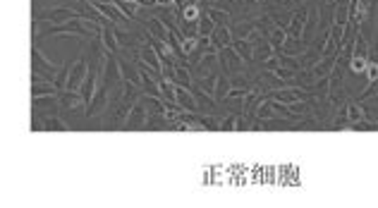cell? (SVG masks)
<instances>
[{
  "label": "cell",
  "instance_id": "6da1fadb",
  "mask_svg": "<svg viewBox=\"0 0 378 208\" xmlns=\"http://www.w3.org/2000/svg\"><path fill=\"white\" fill-rule=\"evenodd\" d=\"M82 17V12L77 7H67V5H58V7H48V10H38L36 12V19L41 24H65L70 19H77Z\"/></svg>",
  "mask_w": 378,
  "mask_h": 208
},
{
  "label": "cell",
  "instance_id": "7a4b0ae2",
  "mask_svg": "<svg viewBox=\"0 0 378 208\" xmlns=\"http://www.w3.org/2000/svg\"><path fill=\"white\" fill-rule=\"evenodd\" d=\"M89 75V57H87V51H82L79 57L74 60L72 70H70V77H67V86H65V91H79L82 89V84H84V79Z\"/></svg>",
  "mask_w": 378,
  "mask_h": 208
},
{
  "label": "cell",
  "instance_id": "3957f363",
  "mask_svg": "<svg viewBox=\"0 0 378 208\" xmlns=\"http://www.w3.org/2000/svg\"><path fill=\"white\" fill-rule=\"evenodd\" d=\"M62 65H55L53 60H48V57L41 53V48H38V43H31V72H36V75H58V70H60Z\"/></svg>",
  "mask_w": 378,
  "mask_h": 208
},
{
  "label": "cell",
  "instance_id": "277c9868",
  "mask_svg": "<svg viewBox=\"0 0 378 208\" xmlns=\"http://www.w3.org/2000/svg\"><path fill=\"white\" fill-rule=\"evenodd\" d=\"M146 122H148V108H146L144 98H139L129 110L125 130H146Z\"/></svg>",
  "mask_w": 378,
  "mask_h": 208
},
{
  "label": "cell",
  "instance_id": "5b68a950",
  "mask_svg": "<svg viewBox=\"0 0 378 208\" xmlns=\"http://www.w3.org/2000/svg\"><path fill=\"white\" fill-rule=\"evenodd\" d=\"M146 31L151 34L153 38H158V41H170V36H173V31H170V26L163 22L158 15H151V17L146 19Z\"/></svg>",
  "mask_w": 378,
  "mask_h": 208
},
{
  "label": "cell",
  "instance_id": "8992f818",
  "mask_svg": "<svg viewBox=\"0 0 378 208\" xmlns=\"http://www.w3.org/2000/svg\"><path fill=\"white\" fill-rule=\"evenodd\" d=\"M175 101L177 105L184 108V110H192V113H199V103H197V96L189 86H182V84H175Z\"/></svg>",
  "mask_w": 378,
  "mask_h": 208
},
{
  "label": "cell",
  "instance_id": "52a82bcc",
  "mask_svg": "<svg viewBox=\"0 0 378 208\" xmlns=\"http://www.w3.org/2000/svg\"><path fill=\"white\" fill-rule=\"evenodd\" d=\"M74 108H84V113H87V101H84V96L79 94V91H62V94H60V113L74 110Z\"/></svg>",
  "mask_w": 378,
  "mask_h": 208
},
{
  "label": "cell",
  "instance_id": "ba28073f",
  "mask_svg": "<svg viewBox=\"0 0 378 208\" xmlns=\"http://www.w3.org/2000/svg\"><path fill=\"white\" fill-rule=\"evenodd\" d=\"M211 41H213V46H216L218 51H225L228 46H233V41H234L233 29H230L228 24H220V26H216V31H213Z\"/></svg>",
  "mask_w": 378,
  "mask_h": 208
},
{
  "label": "cell",
  "instance_id": "9c48e42d",
  "mask_svg": "<svg viewBox=\"0 0 378 208\" xmlns=\"http://www.w3.org/2000/svg\"><path fill=\"white\" fill-rule=\"evenodd\" d=\"M266 38H268L270 43L275 46V51H278V48H283L285 41H288V29L275 26V24H268V29H266Z\"/></svg>",
  "mask_w": 378,
  "mask_h": 208
},
{
  "label": "cell",
  "instance_id": "30bf717a",
  "mask_svg": "<svg viewBox=\"0 0 378 208\" xmlns=\"http://www.w3.org/2000/svg\"><path fill=\"white\" fill-rule=\"evenodd\" d=\"M206 15L213 19L218 26H220V24H228V26L233 29L234 19H233V12H230V10H220V7H208V10H206Z\"/></svg>",
  "mask_w": 378,
  "mask_h": 208
},
{
  "label": "cell",
  "instance_id": "8fae6325",
  "mask_svg": "<svg viewBox=\"0 0 378 208\" xmlns=\"http://www.w3.org/2000/svg\"><path fill=\"white\" fill-rule=\"evenodd\" d=\"M48 94H62V91L55 86L53 79H46V81H36V84H31V96H48Z\"/></svg>",
  "mask_w": 378,
  "mask_h": 208
},
{
  "label": "cell",
  "instance_id": "7c38bea8",
  "mask_svg": "<svg viewBox=\"0 0 378 208\" xmlns=\"http://www.w3.org/2000/svg\"><path fill=\"white\" fill-rule=\"evenodd\" d=\"M46 130L48 132H65V130H70V125L62 120V113H53L46 115Z\"/></svg>",
  "mask_w": 378,
  "mask_h": 208
},
{
  "label": "cell",
  "instance_id": "4fadbf2b",
  "mask_svg": "<svg viewBox=\"0 0 378 208\" xmlns=\"http://www.w3.org/2000/svg\"><path fill=\"white\" fill-rule=\"evenodd\" d=\"M216 22L208 17V15H204V17L199 19V24H197V34L201 38H208V36H213V31H216Z\"/></svg>",
  "mask_w": 378,
  "mask_h": 208
},
{
  "label": "cell",
  "instance_id": "5bb4252c",
  "mask_svg": "<svg viewBox=\"0 0 378 208\" xmlns=\"http://www.w3.org/2000/svg\"><path fill=\"white\" fill-rule=\"evenodd\" d=\"M180 46H182V53H184V57H192V53H194L199 46H201V36H184L180 41Z\"/></svg>",
  "mask_w": 378,
  "mask_h": 208
},
{
  "label": "cell",
  "instance_id": "9a60e30c",
  "mask_svg": "<svg viewBox=\"0 0 378 208\" xmlns=\"http://www.w3.org/2000/svg\"><path fill=\"white\" fill-rule=\"evenodd\" d=\"M304 15H306V12H297V15L292 17V22H290V26H288V36L299 38V34H302V26H304Z\"/></svg>",
  "mask_w": 378,
  "mask_h": 208
},
{
  "label": "cell",
  "instance_id": "2e32d148",
  "mask_svg": "<svg viewBox=\"0 0 378 208\" xmlns=\"http://www.w3.org/2000/svg\"><path fill=\"white\" fill-rule=\"evenodd\" d=\"M239 115L242 113H230L220 120V130L223 132H237V122H239Z\"/></svg>",
  "mask_w": 378,
  "mask_h": 208
},
{
  "label": "cell",
  "instance_id": "e0dca14e",
  "mask_svg": "<svg viewBox=\"0 0 378 208\" xmlns=\"http://www.w3.org/2000/svg\"><path fill=\"white\" fill-rule=\"evenodd\" d=\"M254 2H261V5H263V2H266V0H254Z\"/></svg>",
  "mask_w": 378,
  "mask_h": 208
}]
</instances>
